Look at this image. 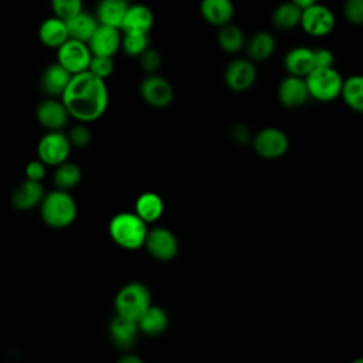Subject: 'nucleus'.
Wrapping results in <instances>:
<instances>
[{"instance_id":"nucleus-1","label":"nucleus","mask_w":363,"mask_h":363,"mask_svg":"<svg viewBox=\"0 0 363 363\" xmlns=\"http://www.w3.org/2000/svg\"><path fill=\"white\" fill-rule=\"evenodd\" d=\"M108 101L109 94L105 79L95 77L88 69L72 74L61 94V102L69 116L79 122H92L101 118L108 108Z\"/></svg>"},{"instance_id":"nucleus-2","label":"nucleus","mask_w":363,"mask_h":363,"mask_svg":"<svg viewBox=\"0 0 363 363\" xmlns=\"http://www.w3.org/2000/svg\"><path fill=\"white\" fill-rule=\"evenodd\" d=\"M43 221L51 228H65L77 217V204L67 190H52L45 193L40 203Z\"/></svg>"},{"instance_id":"nucleus-3","label":"nucleus","mask_w":363,"mask_h":363,"mask_svg":"<svg viewBox=\"0 0 363 363\" xmlns=\"http://www.w3.org/2000/svg\"><path fill=\"white\" fill-rule=\"evenodd\" d=\"M112 241L123 250H138L143 247L147 234L146 223L133 213L115 214L108 225Z\"/></svg>"},{"instance_id":"nucleus-4","label":"nucleus","mask_w":363,"mask_h":363,"mask_svg":"<svg viewBox=\"0 0 363 363\" xmlns=\"http://www.w3.org/2000/svg\"><path fill=\"white\" fill-rule=\"evenodd\" d=\"M113 305L116 315L136 322L152 305L150 292L142 282H129L118 291Z\"/></svg>"},{"instance_id":"nucleus-5","label":"nucleus","mask_w":363,"mask_h":363,"mask_svg":"<svg viewBox=\"0 0 363 363\" xmlns=\"http://www.w3.org/2000/svg\"><path fill=\"white\" fill-rule=\"evenodd\" d=\"M342 75L333 68H313L306 77V88L311 98L320 102H330L340 94Z\"/></svg>"},{"instance_id":"nucleus-6","label":"nucleus","mask_w":363,"mask_h":363,"mask_svg":"<svg viewBox=\"0 0 363 363\" xmlns=\"http://www.w3.org/2000/svg\"><path fill=\"white\" fill-rule=\"evenodd\" d=\"M336 18L333 11L319 3H315L301 11L299 26L312 37H325L335 28Z\"/></svg>"},{"instance_id":"nucleus-7","label":"nucleus","mask_w":363,"mask_h":363,"mask_svg":"<svg viewBox=\"0 0 363 363\" xmlns=\"http://www.w3.org/2000/svg\"><path fill=\"white\" fill-rule=\"evenodd\" d=\"M254 152L262 159H279L289 149L286 133L278 128H264L252 138Z\"/></svg>"},{"instance_id":"nucleus-8","label":"nucleus","mask_w":363,"mask_h":363,"mask_svg":"<svg viewBox=\"0 0 363 363\" xmlns=\"http://www.w3.org/2000/svg\"><path fill=\"white\" fill-rule=\"evenodd\" d=\"M71 143L61 130H48L37 145L38 159L48 166H57L68 159Z\"/></svg>"},{"instance_id":"nucleus-9","label":"nucleus","mask_w":363,"mask_h":363,"mask_svg":"<svg viewBox=\"0 0 363 363\" xmlns=\"http://www.w3.org/2000/svg\"><path fill=\"white\" fill-rule=\"evenodd\" d=\"M91 51L86 43L68 38L57 48V62L62 65L69 74H78L88 69L91 61Z\"/></svg>"},{"instance_id":"nucleus-10","label":"nucleus","mask_w":363,"mask_h":363,"mask_svg":"<svg viewBox=\"0 0 363 363\" xmlns=\"http://www.w3.org/2000/svg\"><path fill=\"white\" fill-rule=\"evenodd\" d=\"M139 94H140L142 99L153 108L169 106L174 96L172 84L166 78L157 75L156 72L147 74L142 79L140 86H139Z\"/></svg>"},{"instance_id":"nucleus-11","label":"nucleus","mask_w":363,"mask_h":363,"mask_svg":"<svg viewBox=\"0 0 363 363\" xmlns=\"http://www.w3.org/2000/svg\"><path fill=\"white\" fill-rule=\"evenodd\" d=\"M147 252L157 261H172L179 251V241L176 235L164 228V227H156L147 231L145 244Z\"/></svg>"},{"instance_id":"nucleus-12","label":"nucleus","mask_w":363,"mask_h":363,"mask_svg":"<svg viewBox=\"0 0 363 363\" xmlns=\"http://www.w3.org/2000/svg\"><path fill=\"white\" fill-rule=\"evenodd\" d=\"M257 79V68L250 58H234L224 69V82L234 92L250 89Z\"/></svg>"},{"instance_id":"nucleus-13","label":"nucleus","mask_w":363,"mask_h":363,"mask_svg":"<svg viewBox=\"0 0 363 363\" xmlns=\"http://www.w3.org/2000/svg\"><path fill=\"white\" fill-rule=\"evenodd\" d=\"M121 30L116 27L98 24L86 45L92 55H102V57H113L118 50L121 48Z\"/></svg>"},{"instance_id":"nucleus-14","label":"nucleus","mask_w":363,"mask_h":363,"mask_svg":"<svg viewBox=\"0 0 363 363\" xmlns=\"http://www.w3.org/2000/svg\"><path fill=\"white\" fill-rule=\"evenodd\" d=\"M35 118L45 129L61 130L68 123L69 113L61 101L50 98L37 106Z\"/></svg>"},{"instance_id":"nucleus-15","label":"nucleus","mask_w":363,"mask_h":363,"mask_svg":"<svg viewBox=\"0 0 363 363\" xmlns=\"http://www.w3.org/2000/svg\"><path fill=\"white\" fill-rule=\"evenodd\" d=\"M152 26H153L152 10L142 3H133V4H129L125 13V17L121 24V31L126 34H149Z\"/></svg>"},{"instance_id":"nucleus-16","label":"nucleus","mask_w":363,"mask_h":363,"mask_svg":"<svg viewBox=\"0 0 363 363\" xmlns=\"http://www.w3.org/2000/svg\"><path fill=\"white\" fill-rule=\"evenodd\" d=\"M108 333L116 349L122 352L130 350L138 339L139 328L138 323L116 315L108 326Z\"/></svg>"},{"instance_id":"nucleus-17","label":"nucleus","mask_w":363,"mask_h":363,"mask_svg":"<svg viewBox=\"0 0 363 363\" xmlns=\"http://www.w3.org/2000/svg\"><path fill=\"white\" fill-rule=\"evenodd\" d=\"M309 98L305 78L288 75L278 85V99L286 108H299Z\"/></svg>"},{"instance_id":"nucleus-18","label":"nucleus","mask_w":363,"mask_h":363,"mask_svg":"<svg viewBox=\"0 0 363 363\" xmlns=\"http://www.w3.org/2000/svg\"><path fill=\"white\" fill-rule=\"evenodd\" d=\"M44 194L45 193L41 182L26 179L13 190L11 204L20 211H27L40 206Z\"/></svg>"},{"instance_id":"nucleus-19","label":"nucleus","mask_w":363,"mask_h":363,"mask_svg":"<svg viewBox=\"0 0 363 363\" xmlns=\"http://www.w3.org/2000/svg\"><path fill=\"white\" fill-rule=\"evenodd\" d=\"M199 10L203 20L214 27L224 26L234 17V4L231 0H201Z\"/></svg>"},{"instance_id":"nucleus-20","label":"nucleus","mask_w":363,"mask_h":363,"mask_svg":"<svg viewBox=\"0 0 363 363\" xmlns=\"http://www.w3.org/2000/svg\"><path fill=\"white\" fill-rule=\"evenodd\" d=\"M284 67L288 75L305 78L313 69L312 50L308 47H294L284 57Z\"/></svg>"},{"instance_id":"nucleus-21","label":"nucleus","mask_w":363,"mask_h":363,"mask_svg":"<svg viewBox=\"0 0 363 363\" xmlns=\"http://www.w3.org/2000/svg\"><path fill=\"white\" fill-rule=\"evenodd\" d=\"M38 38L45 47L57 50L69 38L65 20L55 16L45 18L38 27Z\"/></svg>"},{"instance_id":"nucleus-22","label":"nucleus","mask_w":363,"mask_h":363,"mask_svg":"<svg viewBox=\"0 0 363 363\" xmlns=\"http://www.w3.org/2000/svg\"><path fill=\"white\" fill-rule=\"evenodd\" d=\"M71 75L62 65L58 62L50 64L41 74V88L50 96H61L65 86L68 85Z\"/></svg>"},{"instance_id":"nucleus-23","label":"nucleus","mask_w":363,"mask_h":363,"mask_svg":"<svg viewBox=\"0 0 363 363\" xmlns=\"http://www.w3.org/2000/svg\"><path fill=\"white\" fill-rule=\"evenodd\" d=\"M277 43L271 33L257 31L248 40H245L244 48L251 61H267L275 51Z\"/></svg>"},{"instance_id":"nucleus-24","label":"nucleus","mask_w":363,"mask_h":363,"mask_svg":"<svg viewBox=\"0 0 363 363\" xmlns=\"http://www.w3.org/2000/svg\"><path fill=\"white\" fill-rule=\"evenodd\" d=\"M129 4V0H99L96 3L95 17L99 24L116 27L121 30L122 20Z\"/></svg>"},{"instance_id":"nucleus-25","label":"nucleus","mask_w":363,"mask_h":363,"mask_svg":"<svg viewBox=\"0 0 363 363\" xmlns=\"http://www.w3.org/2000/svg\"><path fill=\"white\" fill-rule=\"evenodd\" d=\"M65 24H67L69 38L86 43L99 23L95 14H91L82 9L79 13L65 20Z\"/></svg>"},{"instance_id":"nucleus-26","label":"nucleus","mask_w":363,"mask_h":363,"mask_svg":"<svg viewBox=\"0 0 363 363\" xmlns=\"http://www.w3.org/2000/svg\"><path fill=\"white\" fill-rule=\"evenodd\" d=\"M139 332L147 335V336H157L162 335L169 325V318L164 309L160 306H153L150 305L142 316L136 320Z\"/></svg>"},{"instance_id":"nucleus-27","label":"nucleus","mask_w":363,"mask_h":363,"mask_svg":"<svg viewBox=\"0 0 363 363\" xmlns=\"http://www.w3.org/2000/svg\"><path fill=\"white\" fill-rule=\"evenodd\" d=\"M164 210L163 200L153 191L142 193L135 201V214L140 217L146 224L157 221Z\"/></svg>"},{"instance_id":"nucleus-28","label":"nucleus","mask_w":363,"mask_h":363,"mask_svg":"<svg viewBox=\"0 0 363 363\" xmlns=\"http://www.w3.org/2000/svg\"><path fill=\"white\" fill-rule=\"evenodd\" d=\"M301 11L302 10L289 0L284 1L274 9L271 14V23L278 31H291L299 26Z\"/></svg>"},{"instance_id":"nucleus-29","label":"nucleus","mask_w":363,"mask_h":363,"mask_svg":"<svg viewBox=\"0 0 363 363\" xmlns=\"http://www.w3.org/2000/svg\"><path fill=\"white\" fill-rule=\"evenodd\" d=\"M217 43H218V47L224 52L237 54L238 51H241L244 48L245 35L238 26H235L230 21V23L218 27Z\"/></svg>"},{"instance_id":"nucleus-30","label":"nucleus","mask_w":363,"mask_h":363,"mask_svg":"<svg viewBox=\"0 0 363 363\" xmlns=\"http://www.w3.org/2000/svg\"><path fill=\"white\" fill-rule=\"evenodd\" d=\"M343 102L354 112L363 111V78L360 75H350L342 81L340 94Z\"/></svg>"},{"instance_id":"nucleus-31","label":"nucleus","mask_w":363,"mask_h":363,"mask_svg":"<svg viewBox=\"0 0 363 363\" xmlns=\"http://www.w3.org/2000/svg\"><path fill=\"white\" fill-rule=\"evenodd\" d=\"M52 180L57 189L68 191L78 186V183L81 182V169L75 163L65 160L55 166Z\"/></svg>"},{"instance_id":"nucleus-32","label":"nucleus","mask_w":363,"mask_h":363,"mask_svg":"<svg viewBox=\"0 0 363 363\" xmlns=\"http://www.w3.org/2000/svg\"><path fill=\"white\" fill-rule=\"evenodd\" d=\"M149 47L147 34H126L123 33L121 38V48L129 57H139Z\"/></svg>"},{"instance_id":"nucleus-33","label":"nucleus","mask_w":363,"mask_h":363,"mask_svg":"<svg viewBox=\"0 0 363 363\" xmlns=\"http://www.w3.org/2000/svg\"><path fill=\"white\" fill-rule=\"evenodd\" d=\"M52 14L62 20H68L82 10V0H50Z\"/></svg>"},{"instance_id":"nucleus-34","label":"nucleus","mask_w":363,"mask_h":363,"mask_svg":"<svg viewBox=\"0 0 363 363\" xmlns=\"http://www.w3.org/2000/svg\"><path fill=\"white\" fill-rule=\"evenodd\" d=\"M88 71L95 77L105 79L113 72V61L112 57H102V55H92Z\"/></svg>"},{"instance_id":"nucleus-35","label":"nucleus","mask_w":363,"mask_h":363,"mask_svg":"<svg viewBox=\"0 0 363 363\" xmlns=\"http://www.w3.org/2000/svg\"><path fill=\"white\" fill-rule=\"evenodd\" d=\"M342 11L347 23L353 26L363 23V0H345Z\"/></svg>"},{"instance_id":"nucleus-36","label":"nucleus","mask_w":363,"mask_h":363,"mask_svg":"<svg viewBox=\"0 0 363 363\" xmlns=\"http://www.w3.org/2000/svg\"><path fill=\"white\" fill-rule=\"evenodd\" d=\"M139 64H140V68L147 72V74H155L160 65H162V57L160 54L155 50V48H150L147 47L140 55H139Z\"/></svg>"},{"instance_id":"nucleus-37","label":"nucleus","mask_w":363,"mask_h":363,"mask_svg":"<svg viewBox=\"0 0 363 363\" xmlns=\"http://www.w3.org/2000/svg\"><path fill=\"white\" fill-rule=\"evenodd\" d=\"M67 136H68L71 146H77V147H84L91 142V132L84 125H77V126L71 128V130Z\"/></svg>"},{"instance_id":"nucleus-38","label":"nucleus","mask_w":363,"mask_h":363,"mask_svg":"<svg viewBox=\"0 0 363 363\" xmlns=\"http://www.w3.org/2000/svg\"><path fill=\"white\" fill-rule=\"evenodd\" d=\"M313 55V68H326V67H333L335 62V55L329 48H315L312 50Z\"/></svg>"},{"instance_id":"nucleus-39","label":"nucleus","mask_w":363,"mask_h":363,"mask_svg":"<svg viewBox=\"0 0 363 363\" xmlns=\"http://www.w3.org/2000/svg\"><path fill=\"white\" fill-rule=\"evenodd\" d=\"M24 173H26V179L41 182L45 176V164L40 159L31 160L27 163Z\"/></svg>"},{"instance_id":"nucleus-40","label":"nucleus","mask_w":363,"mask_h":363,"mask_svg":"<svg viewBox=\"0 0 363 363\" xmlns=\"http://www.w3.org/2000/svg\"><path fill=\"white\" fill-rule=\"evenodd\" d=\"M230 135H231V139H233L235 143H238V145H245V143H248L250 139H251V132H250L248 128H247L245 125H242V123L234 125V126L231 128Z\"/></svg>"},{"instance_id":"nucleus-41","label":"nucleus","mask_w":363,"mask_h":363,"mask_svg":"<svg viewBox=\"0 0 363 363\" xmlns=\"http://www.w3.org/2000/svg\"><path fill=\"white\" fill-rule=\"evenodd\" d=\"M119 363H142V359L133 353H126L121 357Z\"/></svg>"},{"instance_id":"nucleus-42","label":"nucleus","mask_w":363,"mask_h":363,"mask_svg":"<svg viewBox=\"0 0 363 363\" xmlns=\"http://www.w3.org/2000/svg\"><path fill=\"white\" fill-rule=\"evenodd\" d=\"M289 1L294 3L295 6H298L301 10H303V9H306V7H309V6L315 4V3H318V0H289Z\"/></svg>"}]
</instances>
